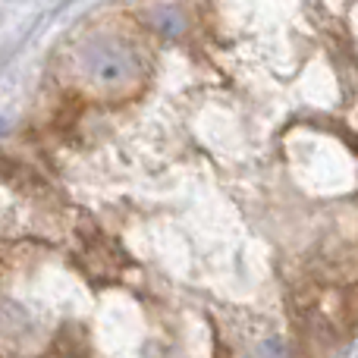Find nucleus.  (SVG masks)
Returning a JSON list of instances; mask_svg holds the SVG:
<instances>
[{"label": "nucleus", "instance_id": "nucleus-1", "mask_svg": "<svg viewBox=\"0 0 358 358\" xmlns=\"http://www.w3.org/2000/svg\"><path fill=\"white\" fill-rule=\"evenodd\" d=\"M138 54L120 38H92L79 50V69L85 82H92L101 92L126 88L138 76Z\"/></svg>", "mask_w": 358, "mask_h": 358}, {"label": "nucleus", "instance_id": "nucleus-2", "mask_svg": "<svg viewBox=\"0 0 358 358\" xmlns=\"http://www.w3.org/2000/svg\"><path fill=\"white\" fill-rule=\"evenodd\" d=\"M157 29L164 31V35H179V31L185 29V19L179 16L176 10H164V13H157Z\"/></svg>", "mask_w": 358, "mask_h": 358}, {"label": "nucleus", "instance_id": "nucleus-3", "mask_svg": "<svg viewBox=\"0 0 358 358\" xmlns=\"http://www.w3.org/2000/svg\"><path fill=\"white\" fill-rule=\"evenodd\" d=\"M255 358H286V349L280 340H267L258 346V352H255Z\"/></svg>", "mask_w": 358, "mask_h": 358}]
</instances>
